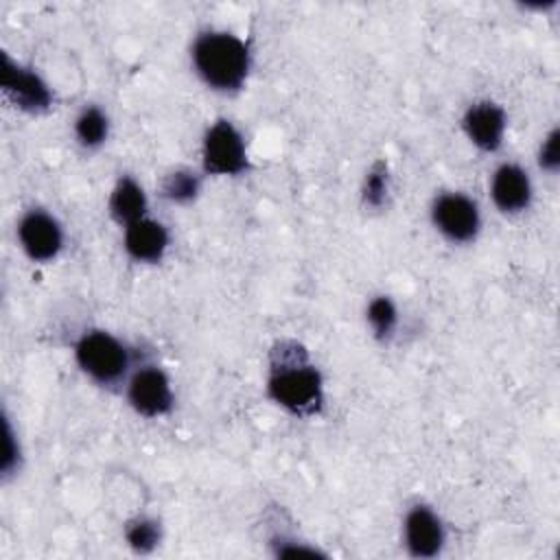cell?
<instances>
[{
    "label": "cell",
    "instance_id": "cell-21",
    "mask_svg": "<svg viewBox=\"0 0 560 560\" xmlns=\"http://www.w3.org/2000/svg\"><path fill=\"white\" fill-rule=\"evenodd\" d=\"M536 166L540 173L556 177L560 171V129L549 127L536 147Z\"/></svg>",
    "mask_w": 560,
    "mask_h": 560
},
{
    "label": "cell",
    "instance_id": "cell-15",
    "mask_svg": "<svg viewBox=\"0 0 560 560\" xmlns=\"http://www.w3.org/2000/svg\"><path fill=\"white\" fill-rule=\"evenodd\" d=\"M203 179H206V175L201 173V168L173 166L162 175V179L158 184V195L168 206L186 208V206H192L201 197Z\"/></svg>",
    "mask_w": 560,
    "mask_h": 560
},
{
    "label": "cell",
    "instance_id": "cell-3",
    "mask_svg": "<svg viewBox=\"0 0 560 560\" xmlns=\"http://www.w3.org/2000/svg\"><path fill=\"white\" fill-rule=\"evenodd\" d=\"M72 359L79 372L101 389H122L138 359L133 348L120 335L90 326L72 341Z\"/></svg>",
    "mask_w": 560,
    "mask_h": 560
},
{
    "label": "cell",
    "instance_id": "cell-18",
    "mask_svg": "<svg viewBox=\"0 0 560 560\" xmlns=\"http://www.w3.org/2000/svg\"><path fill=\"white\" fill-rule=\"evenodd\" d=\"M392 168L387 160H374L361 177L359 201L365 212H383L392 201Z\"/></svg>",
    "mask_w": 560,
    "mask_h": 560
},
{
    "label": "cell",
    "instance_id": "cell-8",
    "mask_svg": "<svg viewBox=\"0 0 560 560\" xmlns=\"http://www.w3.org/2000/svg\"><path fill=\"white\" fill-rule=\"evenodd\" d=\"M20 252L35 265H52L66 249L63 221L44 206H28L15 221Z\"/></svg>",
    "mask_w": 560,
    "mask_h": 560
},
{
    "label": "cell",
    "instance_id": "cell-14",
    "mask_svg": "<svg viewBox=\"0 0 560 560\" xmlns=\"http://www.w3.org/2000/svg\"><path fill=\"white\" fill-rule=\"evenodd\" d=\"M112 116L101 103H83L72 118V138L79 149L94 153L109 142Z\"/></svg>",
    "mask_w": 560,
    "mask_h": 560
},
{
    "label": "cell",
    "instance_id": "cell-1",
    "mask_svg": "<svg viewBox=\"0 0 560 560\" xmlns=\"http://www.w3.org/2000/svg\"><path fill=\"white\" fill-rule=\"evenodd\" d=\"M265 396L298 420H313L324 413L326 378L302 341L280 337L271 343L265 368Z\"/></svg>",
    "mask_w": 560,
    "mask_h": 560
},
{
    "label": "cell",
    "instance_id": "cell-20",
    "mask_svg": "<svg viewBox=\"0 0 560 560\" xmlns=\"http://www.w3.org/2000/svg\"><path fill=\"white\" fill-rule=\"evenodd\" d=\"M22 464H24L22 440H20V433L13 429V422H11L9 413L4 411V451H2V459H0V477H2V481L7 483L15 475H20Z\"/></svg>",
    "mask_w": 560,
    "mask_h": 560
},
{
    "label": "cell",
    "instance_id": "cell-6",
    "mask_svg": "<svg viewBox=\"0 0 560 560\" xmlns=\"http://www.w3.org/2000/svg\"><path fill=\"white\" fill-rule=\"evenodd\" d=\"M0 90L4 101L26 116H46L57 103V94L46 77L9 52H2L0 59Z\"/></svg>",
    "mask_w": 560,
    "mask_h": 560
},
{
    "label": "cell",
    "instance_id": "cell-4",
    "mask_svg": "<svg viewBox=\"0 0 560 560\" xmlns=\"http://www.w3.org/2000/svg\"><path fill=\"white\" fill-rule=\"evenodd\" d=\"M199 168L206 177H243L249 173V144L234 120L219 116L203 129Z\"/></svg>",
    "mask_w": 560,
    "mask_h": 560
},
{
    "label": "cell",
    "instance_id": "cell-5",
    "mask_svg": "<svg viewBox=\"0 0 560 560\" xmlns=\"http://www.w3.org/2000/svg\"><path fill=\"white\" fill-rule=\"evenodd\" d=\"M429 221L435 234L453 247L472 245L483 230L479 201L466 190H438L429 203Z\"/></svg>",
    "mask_w": 560,
    "mask_h": 560
},
{
    "label": "cell",
    "instance_id": "cell-9",
    "mask_svg": "<svg viewBox=\"0 0 560 560\" xmlns=\"http://www.w3.org/2000/svg\"><path fill=\"white\" fill-rule=\"evenodd\" d=\"M448 527L440 510L424 501H411L400 516V547L409 558L435 560L444 553Z\"/></svg>",
    "mask_w": 560,
    "mask_h": 560
},
{
    "label": "cell",
    "instance_id": "cell-11",
    "mask_svg": "<svg viewBox=\"0 0 560 560\" xmlns=\"http://www.w3.org/2000/svg\"><path fill=\"white\" fill-rule=\"evenodd\" d=\"M534 195H536L534 179L523 164L514 160H503L492 168L488 177V197L499 214L503 217L525 214L534 203Z\"/></svg>",
    "mask_w": 560,
    "mask_h": 560
},
{
    "label": "cell",
    "instance_id": "cell-12",
    "mask_svg": "<svg viewBox=\"0 0 560 560\" xmlns=\"http://www.w3.org/2000/svg\"><path fill=\"white\" fill-rule=\"evenodd\" d=\"M122 252L125 256L142 267L160 265L171 249V230L162 219L151 214L122 228Z\"/></svg>",
    "mask_w": 560,
    "mask_h": 560
},
{
    "label": "cell",
    "instance_id": "cell-19",
    "mask_svg": "<svg viewBox=\"0 0 560 560\" xmlns=\"http://www.w3.org/2000/svg\"><path fill=\"white\" fill-rule=\"evenodd\" d=\"M267 549L273 558H328V551H324L322 547H317L315 542L291 534V532H282V529H273L267 536Z\"/></svg>",
    "mask_w": 560,
    "mask_h": 560
},
{
    "label": "cell",
    "instance_id": "cell-13",
    "mask_svg": "<svg viewBox=\"0 0 560 560\" xmlns=\"http://www.w3.org/2000/svg\"><path fill=\"white\" fill-rule=\"evenodd\" d=\"M107 214L120 230L149 214V192L136 175L120 173L114 179L107 195Z\"/></svg>",
    "mask_w": 560,
    "mask_h": 560
},
{
    "label": "cell",
    "instance_id": "cell-17",
    "mask_svg": "<svg viewBox=\"0 0 560 560\" xmlns=\"http://www.w3.org/2000/svg\"><path fill=\"white\" fill-rule=\"evenodd\" d=\"M164 540V523L151 512H133L122 521V542L136 556H151Z\"/></svg>",
    "mask_w": 560,
    "mask_h": 560
},
{
    "label": "cell",
    "instance_id": "cell-7",
    "mask_svg": "<svg viewBox=\"0 0 560 560\" xmlns=\"http://www.w3.org/2000/svg\"><path fill=\"white\" fill-rule=\"evenodd\" d=\"M120 392L127 407L144 420L171 416L177 400L171 374L155 361H138Z\"/></svg>",
    "mask_w": 560,
    "mask_h": 560
},
{
    "label": "cell",
    "instance_id": "cell-16",
    "mask_svg": "<svg viewBox=\"0 0 560 560\" xmlns=\"http://www.w3.org/2000/svg\"><path fill=\"white\" fill-rule=\"evenodd\" d=\"M363 322L370 332V337L381 343L389 346L400 328V308L398 302L389 293H374L365 302L363 308Z\"/></svg>",
    "mask_w": 560,
    "mask_h": 560
},
{
    "label": "cell",
    "instance_id": "cell-10",
    "mask_svg": "<svg viewBox=\"0 0 560 560\" xmlns=\"http://www.w3.org/2000/svg\"><path fill=\"white\" fill-rule=\"evenodd\" d=\"M459 127L470 147H475L481 153H497L505 142L510 116L499 101L483 96L470 101L464 107Z\"/></svg>",
    "mask_w": 560,
    "mask_h": 560
},
{
    "label": "cell",
    "instance_id": "cell-2",
    "mask_svg": "<svg viewBox=\"0 0 560 560\" xmlns=\"http://www.w3.org/2000/svg\"><path fill=\"white\" fill-rule=\"evenodd\" d=\"M188 63L206 90L234 96L243 92L249 81L254 55L247 39L234 31L206 26L190 39Z\"/></svg>",
    "mask_w": 560,
    "mask_h": 560
}]
</instances>
